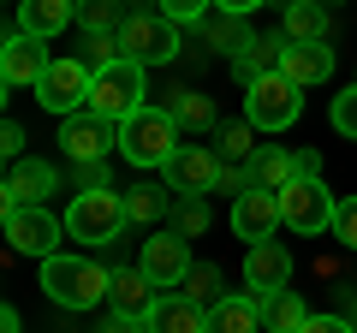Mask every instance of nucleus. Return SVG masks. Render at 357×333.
Masks as SVG:
<instances>
[{"label": "nucleus", "instance_id": "1", "mask_svg": "<svg viewBox=\"0 0 357 333\" xmlns=\"http://www.w3.org/2000/svg\"><path fill=\"white\" fill-rule=\"evenodd\" d=\"M42 292H48L60 309H96V304H107V292H114V268L60 250V256L42 262Z\"/></svg>", "mask_w": 357, "mask_h": 333}, {"label": "nucleus", "instance_id": "2", "mask_svg": "<svg viewBox=\"0 0 357 333\" xmlns=\"http://www.w3.org/2000/svg\"><path fill=\"white\" fill-rule=\"evenodd\" d=\"M119 155L131 166L167 173V161L178 155V119L167 107H137L131 119H119Z\"/></svg>", "mask_w": 357, "mask_h": 333}, {"label": "nucleus", "instance_id": "3", "mask_svg": "<svg viewBox=\"0 0 357 333\" xmlns=\"http://www.w3.org/2000/svg\"><path fill=\"white\" fill-rule=\"evenodd\" d=\"M66 238H77V244H114L119 232L131 226V215H126V196L119 191H107V185H89V191H77L72 203H66Z\"/></svg>", "mask_w": 357, "mask_h": 333}, {"label": "nucleus", "instance_id": "4", "mask_svg": "<svg viewBox=\"0 0 357 333\" xmlns=\"http://www.w3.org/2000/svg\"><path fill=\"white\" fill-rule=\"evenodd\" d=\"M298 114H304V90L286 72H262V77L244 84V119L256 131H286Z\"/></svg>", "mask_w": 357, "mask_h": 333}, {"label": "nucleus", "instance_id": "5", "mask_svg": "<svg viewBox=\"0 0 357 333\" xmlns=\"http://www.w3.org/2000/svg\"><path fill=\"white\" fill-rule=\"evenodd\" d=\"M137 107H149V102H143V65H137V60H114L107 72H96V90H89V107H84V114L119 125V119H131Z\"/></svg>", "mask_w": 357, "mask_h": 333}, {"label": "nucleus", "instance_id": "6", "mask_svg": "<svg viewBox=\"0 0 357 333\" xmlns=\"http://www.w3.org/2000/svg\"><path fill=\"white\" fill-rule=\"evenodd\" d=\"M178 30L185 24H173L167 13H131L126 24H119V54L137 60L143 72H149V65H167L178 54Z\"/></svg>", "mask_w": 357, "mask_h": 333}, {"label": "nucleus", "instance_id": "7", "mask_svg": "<svg viewBox=\"0 0 357 333\" xmlns=\"http://www.w3.org/2000/svg\"><path fill=\"white\" fill-rule=\"evenodd\" d=\"M89 90H96V72H89L77 54H54V65L42 72V84H36V102L48 107V114L72 119L77 107H89Z\"/></svg>", "mask_w": 357, "mask_h": 333}, {"label": "nucleus", "instance_id": "8", "mask_svg": "<svg viewBox=\"0 0 357 333\" xmlns=\"http://www.w3.org/2000/svg\"><path fill=\"white\" fill-rule=\"evenodd\" d=\"M0 232H6V244H13V256H60V238H66V220H54L48 208H13V215H0Z\"/></svg>", "mask_w": 357, "mask_h": 333}, {"label": "nucleus", "instance_id": "9", "mask_svg": "<svg viewBox=\"0 0 357 333\" xmlns=\"http://www.w3.org/2000/svg\"><path fill=\"white\" fill-rule=\"evenodd\" d=\"M333 208H340V203L328 196V185H321V179H304V173L280 191V220H286V232H304V238L333 232Z\"/></svg>", "mask_w": 357, "mask_h": 333}, {"label": "nucleus", "instance_id": "10", "mask_svg": "<svg viewBox=\"0 0 357 333\" xmlns=\"http://www.w3.org/2000/svg\"><path fill=\"white\" fill-rule=\"evenodd\" d=\"M220 173H227L220 149H208V143H185V149L167 161V191H178V196H208V191H220Z\"/></svg>", "mask_w": 357, "mask_h": 333}, {"label": "nucleus", "instance_id": "11", "mask_svg": "<svg viewBox=\"0 0 357 333\" xmlns=\"http://www.w3.org/2000/svg\"><path fill=\"white\" fill-rule=\"evenodd\" d=\"M60 149L77 166H102V155L119 149V125H107L96 114H72V119H60Z\"/></svg>", "mask_w": 357, "mask_h": 333}, {"label": "nucleus", "instance_id": "12", "mask_svg": "<svg viewBox=\"0 0 357 333\" xmlns=\"http://www.w3.org/2000/svg\"><path fill=\"white\" fill-rule=\"evenodd\" d=\"M137 268L149 274L155 292H161V286H185V274L197 268V262H191V238H178V232H155V238H143Z\"/></svg>", "mask_w": 357, "mask_h": 333}, {"label": "nucleus", "instance_id": "13", "mask_svg": "<svg viewBox=\"0 0 357 333\" xmlns=\"http://www.w3.org/2000/svg\"><path fill=\"white\" fill-rule=\"evenodd\" d=\"M274 226H286V220H280V191L250 185V191L232 196V238L262 244V238H274Z\"/></svg>", "mask_w": 357, "mask_h": 333}, {"label": "nucleus", "instance_id": "14", "mask_svg": "<svg viewBox=\"0 0 357 333\" xmlns=\"http://www.w3.org/2000/svg\"><path fill=\"white\" fill-rule=\"evenodd\" d=\"M48 191H60V173L48 161H13L6 185H0V215H13V208H36L48 203Z\"/></svg>", "mask_w": 357, "mask_h": 333}, {"label": "nucleus", "instance_id": "15", "mask_svg": "<svg viewBox=\"0 0 357 333\" xmlns=\"http://www.w3.org/2000/svg\"><path fill=\"white\" fill-rule=\"evenodd\" d=\"M286 280H292V250H286V244L262 238V244H250V250H244V286H250V297L286 292Z\"/></svg>", "mask_w": 357, "mask_h": 333}, {"label": "nucleus", "instance_id": "16", "mask_svg": "<svg viewBox=\"0 0 357 333\" xmlns=\"http://www.w3.org/2000/svg\"><path fill=\"white\" fill-rule=\"evenodd\" d=\"M48 65H54V54L42 48L36 36H24V30H13L6 48H0V77H6V90H36Z\"/></svg>", "mask_w": 357, "mask_h": 333}, {"label": "nucleus", "instance_id": "17", "mask_svg": "<svg viewBox=\"0 0 357 333\" xmlns=\"http://www.w3.org/2000/svg\"><path fill=\"white\" fill-rule=\"evenodd\" d=\"M280 72L292 77L298 90H310V84H328V77H333V48H328V42H286Z\"/></svg>", "mask_w": 357, "mask_h": 333}, {"label": "nucleus", "instance_id": "18", "mask_svg": "<svg viewBox=\"0 0 357 333\" xmlns=\"http://www.w3.org/2000/svg\"><path fill=\"white\" fill-rule=\"evenodd\" d=\"M77 24V0H18V30L36 42L60 36V30Z\"/></svg>", "mask_w": 357, "mask_h": 333}, {"label": "nucleus", "instance_id": "19", "mask_svg": "<svg viewBox=\"0 0 357 333\" xmlns=\"http://www.w3.org/2000/svg\"><path fill=\"white\" fill-rule=\"evenodd\" d=\"M143 327L149 333H208V316H203V304H191V297L178 292V297H155Z\"/></svg>", "mask_w": 357, "mask_h": 333}, {"label": "nucleus", "instance_id": "20", "mask_svg": "<svg viewBox=\"0 0 357 333\" xmlns=\"http://www.w3.org/2000/svg\"><path fill=\"white\" fill-rule=\"evenodd\" d=\"M155 286H149V274L143 268H119L114 274V292H107V304H114V316H131V321H143L155 309Z\"/></svg>", "mask_w": 357, "mask_h": 333}, {"label": "nucleus", "instance_id": "21", "mask_svg": "<svg viewBox=\"0 0 357 333\" xmlns=\"http://www.w3.org/2000/svg\"><path fill=\"white\" fill-rule=\"evenodd\" d=\"M208 333H262V297H250V292L220 297L208 309Z\"/></svg>", "mask_w": 357, "mask_h": 333}, {"label": "nucleus", "instance_id": "22", "mask_svg": "<svg viewBox=\"0 0 357 333\" xmlns=\"http://www.w3.org/2000/svg\"><path fill=\"white\" fill-rule=\"evenodd\" d=\"M310 316H316V309H310L292 286H286V292H274V297H262V327H268V333H304Z\"/></svg>", "mask_w": 357, "mask_h": 333}, {"label": "nucleus", "instance_id": "23", "mask_svg": "<svg viewBox=\"0 0 357 333\" xmlns=\"http://www.w3.org/2000/svg\"><path fill=\"white\" fill-rule=\"evenodd\" d=\"M286 42H328L321 0H286Z\"/></svg>", "mask_w": 357, "mask_h": 333}, {"label": "nucleus", "instance_id": "24", "mask_svg": "<svg viewBox=\"0 0 357 333\" xmlns=\"http://www.w3.org/2000/svg\"><path fill=\"white\" fill-rule=\"evenodd\" d=\"M250 179L262 185V191H286V185L298 179V155H286V149H262L250 161Z\"/></svg>", "mask_w": 357, "mask_h": 333}, {"label": "nucleus", "instance_id": "25", "mask_svg": "<svg viewBox=\"0 0 357 333\" xmlns=\"http://www.w3.org/2000/svg\"><path fill=\"white\" fill-rule=\"evenodd\" d=\"M167 114H173L185 131H208V125H215V102H208V95H197V90H173Z\"/></svg>", "mask_w": 357, "mask_h": 333}, {"label": "nucleus", "instance_id": "26", "mask_svg": "<svg viewBox=\"0 0 357 333\" xmlns=\"http://www.w3.org/2000/svg\"><path fill=\"white\" fill-rule=\"evenodd\" d=\"M203 36H208V48H227L232 60H238L244 42H250V36H244V18H227V13H220V18H203Z\"/></svg>", "mask_w": 357, "mask_h": 333}, {"label": "nucleus", "instance_id": "27", "mask_svg": "<svg viewBox=\"0 0 357 333\" xmlns=\"http://www.w3.org/2000/svg\"><path fill=\"white\" fill-rule=\"evenodd\" d=\"M77 18H84V36H119V24H126L131 13H119L114 0H89Z\"/></svg>", "mask_w": 357, "mask_h": 333}, {"label": "nucleus", "instance_id": "28", "mask_svg": "<svg viewBox=\"0 0 357 333\" xmlns=\"http://www.w3.org/2000/svg\"><path fill=\"white\" fill-rule=\"evenodd\" d=\"M220 161H256V125H227L220 131Z\"/></svg>", "mask_w": 357, "mask_h": 333}, {"label": "nucleus", "instance_id": "29", "mask_svg": "<svg viewBox=\"0 0 357 333\" xmlns=\"http://www.w3.org/2000/svg\"><path fill=\"white\" fill-rule=\"evenodd\" d=\"M185 297H191V304H220V268L197 262V268L185 274Z\"/></svg>", "mask_w": 357, "mask_h": 333}, {"label": "nucleus", "instance_id": "30", "mask_svg": "<svg viewBox=\"0 0 357 333\" xmlns=\"http://www.w3.org/2000/svg\"><path fill=\"white\" fill-rule=\"evenodd\" d=\"M77 60H84L89 72H107V65L126 60V54H119V36H84V54H77Z\"/></svg>", "mask_w": 357, "mask_h": 333}, {"label": "nucleus", "instance_id": "31", "mask_svg": "<svg viewBox=\"0 0 357 333\" xmlns=\"http://www.w3.org/2000/svg\"><path fill=\"white\" fill-rule=\"evenodd\" d=\"M161 208H167V191H149V185L126 196V215L137 220V226H149V220H161Z\"/></svg>", "mask_w": 357, "mask_h": 333}, {"label": "nucleus", "instance_id": "32", "mask_svg": "<svg viewBox=\"0 0 357 333\" xmlns=\"http://www.w3.org/2000/svg\"><path fill=\"white\" fill-rule=\"evenodd\" d=\"M161 13L173 18V24H203V18L215 13V0H161Z\"/></svg>", "mask_w": 357, "mask_h": 333}, {"label": "nucleus", "instance_id": "33", "mask_svg": "<svg viewBox=\"0 0 357 333\" xmlns=\"http://www.w3.org/2000/svg\"><path fill=\"white\" fill-rule=\"evenodd\" d=\"M333 131H340V137H357V84L333 95Z\"/></svg>", "mask_w": 357, "mask_h": 333}, {"label": "nucleus", "instance_id": "34", "mask_svg": "<svg viewBox=\"0 0 357 333\" xmlns=\"http://www.w3.org/2000/svg\"><path fill=\"white\" fill-rule=\"evenodd\" d=\"M178 238H197V232H208V208H203V196H185V208H178Z\"/></svg>", "mask_w": 357, "mask_h": 333}, {"label": "nucleus", "instance_id": "35", "mask_svg": "<svg viewBox=\"0 0 357 333\" xmlns=\"http://www.w3.org/2000/svg\"><path fill=\"white\" fill-rule=\"evenodd\" d=\"M333 238H340L345 250H357V196H345V203L333 208Z\"/></svg>", "mask_w": 357, "mask_h": 333}, {"label": "nucleus", "instance_id": "36", "mask_svg": "<svg viewBox=\"0 0 357 333\" xmlns=\"http://www.w3.org/2000/svg\"><path fill=\"white\" fill-rule=\"evenodd\" d=\"M0 155H6V161H24V125H18V119L0 125Z\"/></svg>", "mask_w": 357, "mask_h": 333}, {"label": "nucleus", "instance_id": "37", "mask_svg": "<svg viewBox=\"0 0 357 333\" xmlns=\"http://www.w3.org/2000/svg\"><path fill=\"white\" fill-rule=\"evenodd\" d=\"M304 333H357V327H351V316H310Z\"/></svg>", "mask_w": 357, "mask_h": 333}, {"label": "nucleus", "instance_id": "38", "mask_svg": "<svg viewBox=\"0 0 357 333\" xmlns=\"http://www.w3.org/2000/svg\"><path fill=\"white\" fill-rule=\"evenodd\" d=\"M268 0H215V13H227V18H250V13H262Z\"/></svg>", "mask_w": 357, "mask_h": 333}, {"label": "nucleus", "instance_id": "39", "mask_svg": "<svg viewBox=\"0 0 357 333\" xmlns=\"http://www.w3.org/2000/svg\"><path fill=\"white\" fill-rule=\"evenodd\" d=\"M250 173H244V166H227V173H220V191H250Z\"/></svg>", "mask_w": 357, "mask_h": 333}, {"label": "nucleus", "instance_id": "40", "mask_svg": "<svg viewBox=\"0 0 357 333\" xmlns=\"http://www.w3.org/2000/svg\"><path fill=\"white\" fill-rule=\"evenodd\" d=\"M298 173H304V179H321V155L316 149H298Z\"/></svg>", "mask_w": 357, "mask_h": 333}, {"label": "nucleus", "instance_id": "41", "mask_svg": "<svg viewBox=\"0 0 357 333\" xmlns=\"http://www.w3.org/2000/svg\"><path fill=\"white\" fill-rule=\"evenodd\" d=\"M102 333H149V327H143V321H131V316H114Z\"/></svg>", "mask_w": 357, "mask_h": 333}, {"label": "nucleus", "instance_id": "42", "mask_svg": "<svg viewBox=\"0 0 357 333\" xmlns=\"http://www.w3.org/2000/svg\"><path fill=\"white\" fill-rule=\"evenodd\" d=\"M0 327H6V333H24V321H18V309H13V304L0 309Z\"/></svg>", "mask_w": 357, "mask_h": 333}, {"label": "nucleus", "instance_id": "43", "mask_svg": "<svg viewBox=\"0 0 357 333\" xmlns=\"http://www.w3.org/2000/svg\"><path fill=\"white\" fill-rule=\"evenodd\" d=\"M345 316H351V327H357V286L345 292Z\"/></svg>", "mask_w": 357, "mask_h": 333}, {"label": "nucleus", "instance_id": "44", "mask_svg": "<svg viewBox=\"0 0 357 333\" xmlns=\"http://www.w3.org/2000/svg\"><path fill=\"white\" fill-rule=\"evenodd\" d=\"M137 13H149V0H137Z\"/></svg>", "mask_w": 357, "mask_h": 333}, {"label": "nucleus", "instance_id": "45", "mask_svg": "<svg viewBox=\"0 0 357 333\" xmlns=\"http://www.w3.org/2000/svg\"><path fill=\"white\" fill-rule=\"evenodd\" d=\"M84 6H89V0H77V13H84Z\"/></svg>", "mask_w": 357, "mask_h": 333}]
</instances>
